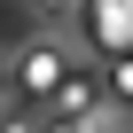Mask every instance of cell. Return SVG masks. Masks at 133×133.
<instances>
[{"mask_svg":"<svg viewBox=\"0 0 133 133\" xmlns=\"http://www.w3.org/2000/svg\"><path fill=\"white\" fill-rule=\"evenodd\" d=\"M39 8H78V0H39Z\"/></svg>","mask_w":133,"mask_h":133,"instance_id":"obj_3","label":"cell"},{"mask_svg":"<svg viewBox=\"0 0 133 133\" xmlns=\"http://www.w3.org/2000/svg\"><path fill=\"white\" fill-rule=\"evenodd\" d=\"M24 86H31V94L63 86V55H55V47H31V55H24Z\"/></svg>","mask_w":133,"mask_h":133,"instance_id":"obj_2","label":"cell"},{"mask_svg":"<svg viewBox=\"0 0 133 133\" xmlns=\"http://www.w3.org/2000/svg\"><path fill=\"white\" fill-rule=\"evenodd\" d=\"M94 39H110V47L133 39V0H94Z\"/></svg>","mask_w":133,"mask_h":133,"instance_id":"obj_1","label":"cell"}]
</instances>
